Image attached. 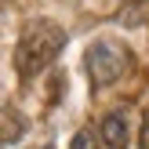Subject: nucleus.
Here are the masks:
<instances>
[{
  "label": "nucleus",
  "instance_id": "nucleus-1",
  "mask_svg": "<svg viewBox=\"0 0 149 149\" xmlns=\"http://www.w3.org/2000/svg\"><path fill=\"white\" fill-rule=\"evenodd\" d=\"M65 47V29L51 18H33L26 22L18 44H15V69L22 80H33L62 55Z\"/></svg>",
  "mask_w": 149,
  "mask_h": 149
},
{
  "label": "nucleus",
  "instance_id": "nucleus-6",
  "mask_svg": "<svg viewBox=\"0 0 149 149\" xmlns=\"http://www.w3.org/2000/svg\"><path fill=\"white\" fill-rule=\"evenodd\" d=\"M69 149H98V138H95V131H77V138L69 142Z\"/></svg>",
  "mask_w": 149,
  "mask_h": 149
},
{
  "label": "nucleus",
  "instance_id": "nucleus-3",
  "mask_svg": "<svg viewBox=\"0 0 149 149\" xmlns=\"http://www.w3.org/2000/svg\"><path fill=\"white\" fill-rule=\"evenodd\" d=\"M98 135L106 142V149H127V116L124 113H106Z\"/></svg>",
  "mask_w": 149,
  "mask_h": 149
},
{
  "label": "nucleus",
  "instance_id": "nucleus-5",
  "mask_svg": "<svg viewBox=\"0 0 149 149\" xmlns=\"http://www.w3.org/2000/svg\"><path fill=\"white\" fill-rule=\"evenodd\" d=\"M116 22L127 29H142L149 26V0H127V4L116 11Z\"/></svg>",
  "mask_w": 149,
  "mask_h": 149
},
{
  "label": "nucleus",
  "instance_id": "nucleus-7",
  "mask_svg": "<svg viewBox=\"0 0 149 149\" xmlns=\"http://www.w3.org/2000/svg\"><path fill=\"white\" fill-rule=\"evenodd\" d=\"M138 149H149V109L142 116V127H138Z\"/></svg>",
  "mask_w": 149,
  "mask_h": 149
},
{
  "label": "nucleus",
  "instance_id": "nucleus-4",
  "mask_svg": "<svg viewBox=\"0 0 149 149\" xmlns=\"http://www.w3.org/2000/svg\"><path fill=\"white\" fill-rule=\"evenodd\" d=\"M26 135V116L11 106V102H0V146H11Z\"/></svg>",
  "mask_w": 149,
  "mask_h": 149
},
{
  "label": "nucleus",
  "instance_id": "nucleus-2",
  "mask_svg": "<svg viewBox=\"0 0 149 149\" xmlns=\"http://www.w3.org/2000/svg\"><path fill=\"white\" fill-rule=\"evenodd\" d=\"M84 65L95 87H109L131 69V51L116 40H95L84 55Z\"/></svg>",
  "mask_w": 149,
  "mask_h": 149
},
{
  "label": "nucleus",
  "instance_id": "nucleus-8",
  "mask_svg": "<svg viewBox=\"0 0 149 149\" xmlns=\"http://www.w3.org/2000/svg\"><path fill=\"white\" fill-rule=\"evenodd\" d=\"M36 149H55V146H51V142H47V146H36Z\"/></svg>",
  "mask_w": 149,
  "mask_h": 149
}]
</instances>
